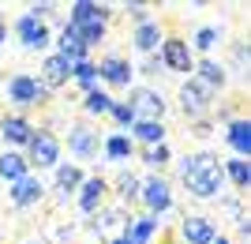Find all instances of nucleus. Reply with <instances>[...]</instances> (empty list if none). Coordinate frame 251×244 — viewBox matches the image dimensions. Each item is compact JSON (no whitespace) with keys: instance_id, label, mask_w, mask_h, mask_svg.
Masks as SVG:
<instances>
[{"instance_id":"nucleus-25","label":"nucleus","mask_w":251,"mask_h":244,"mask_svg":"<svg viewBox=\"0 0 251 244\" xmlns=\"http://www.w3.org/2000/svg\"><path fill=\"white\" fill-rule=\"evenodd\" d=\"M229 177H232V184H236V188H248V184H251L248 162H244V158H232V162H229Z\"/></svg>"},{"instance_id":"nucleus-27","label":"nucleus","mask_w":251,"mask_h":244,"mask_svg":"<svg viewBox=\"0 0 251 244\" xmlns=\"http://www.w3.org/2000/svg\"><path fill=\"white\" fill-rule=\"evenodd\" d=\"M72 72H75V79L83 86H94V79H98V68L90 60H79V64H72Z\"/></svg>"},{"instance_id":"nucleus-16","label":"nucleus","mask_w":251,"mask_h":244,"mask_svg":"<svg viewBox=\"0 0 251 244\" xmlns=\"http://www.w3.org/2000/svg\"><path fill=\"white\" fill-rule=\"evenodd\" d=\"M42 72H45V83H49V86H60L64 79H68V72H72V64H68L60 53H56V56H49V60H45Z\"/></svg>"},{"instance_id":"nucleus-13","label":"nucleus","mask_w":251,"mask_h":244,"mask_svg":"<svg viewBox=\"0 0 251 244\" xmlns=\"http://www.w3.org/2000/svg\"><path fill=\"white\" fill-rule=\"evenodd\" d=\"M42 181H34V177H23V181H15V191H11V199L19 203V207H26V203L42 199Z\"/></svg>"},{"instance_id":"nucleus-6","label":"nucleus","mask_w":251,"mask_h":244,"mask_svg":"<svg viewBox=\"0 0 251 244\" xmlns=\"http://www.w3.org/2000/svg\"><path fill=\"white\" fill-rule=\"evenodd\" d=\"M161 60H165L173 72H191V49H188V42L169 38V42L161 45Z\"/></svg>"},{"instance_id":"nucleus-33","label":"nucleus","mask_w":251,"mask_h":244,"mask_svg":"<svg viewBox=\"0 0 251 244\" xmlns=\"http://www.w3.org/2000/svg\"><path fill=\"white\" fill-rule=\"evenodd\" d=\"M30 11H34V19H38V15H49V11H52V8H49V4H34V8H30Z\"/></svg>"},{"instance_id":"nucleus-28","label":"nucleus","mask_w":251,"mask_h":244,"mask_svg":"<svg viewBox=\"0 0 251 244\" xmlns=\"http://www.w3.org/2000/svg\"><path fill=\"white\" fill-rule=\"evenodd\" d=\"M86 109H90V113H109V109H113V98L101 94V90H90V94H86Z\"/></svg>"},{"instance_id":"nucleus-9","label":"nucleus","mask_w":251,"mask_h":244,"mask_svg":"<svg viewBox=\"0 0 251 244\" xmlns=\"http://www.w3.org/2000/svg\"><path fill=\"white\" fill-rule=\"evenodd\" d=\"M68 143H72V150L75 154H79V158H94L98 154V132H90V128H72V139H68Z\"/></svg>"},{"instance_id":"nucleus-18","label":"nucleus","mask_w":251,"mask_h":244,"mask_svg":"<svg viewBox=\"0 0 251 244\" xmlns=\"http://www.w3.org/2000/svg\"><path fill=\"white\" fill-rule=\"evenodd\" d=\"M105 15H109V8H98V4H86V0H83V4H75V8H72V19H68V23L79 27V23H86V19H105Z\"/></svg>"},{"instance_id":"nucleus-26","label":"nucleus","mask_w":251,"mask_h":244,"mask_svg":"<svg viewBox=\"0 0 251 244\" xmlns=\"http://www.w3.org/2000/svg\"><path fill=\"white\" fill-rule=\"evenodd\" d=\"M79 181H83V173L75 169V165H64V169L56 173V184H60V195H68V191H72V188H75Z\"/></svg>"},{"instance_id":"nucleus-30","label":"nucleus","mask_w":251,"mask_h":244,"mask_svg":"<svg viewBox=\"0 0 251 244\" xmlns=\"http://www.w3.org/2000/svg\"><path fill=\"white\" fill-rule=\"evenodd\" d=\"M214 42H218V30H214V27H202V30L195 34V45H199V49H210Z\"/></svg>"},{"instance_id":"nucleus-22","label":"nucleus","mask_w":251,"mask_h":244,"mask_svg":"<svg viewBox=\"0 0 251 244\" xmlns=\"http://www.w3.org/2000/svg\"><path fill=\"white\" fill-rule=\"evenodd\" d=\"M199 72H202V79H199L202 86H221V83H225V68H221V64H214V60H202Z\"/></svg>"},{"instance_id":"nucleus-32","label":"nucleus","mask_w":251,"mask_h":244,"mask_svg":"<svg viewBox=\"0 0 251 244\" xmlns=\"http://www.w3.org/2000/svg\"><path fill=\"white\" fill-rule=\"evenodd\" d=\"M109 113H113L120 124H131V120H135V109H131V106H113Z\"/></svg>"},{"instance_id":"nucleus-24","label":"nucleus","mask_w":251,"mask_h":244,"mask_svg":"<svg viewBox=\"0 0 251 244\" xmlns=\"http://www.w3.org/2000/svg\"><path fill=\"white\" fill-rule=\"evenodd\" d=\"M135 136L147 139V143H157L161 147V139H165V128L157 124V120H143V124H135Z\"/></svg>"},{"instance_id":"nucleus-10","label":"nucleus","mask_w":251,"mask_h":244,"mask_svg":"<svg viewBox=\"0 0 251 244\" xmlns=\"http://www.w3.org/2000/svg\"><path fill=\"white\" fill-rule=\"evenodd\" d=\"M101 199H105V181H101V177H90V181L83 184V195H79L83 214H94L98 207H101Z\"/></svg>"},{"instance_id":"nucleus-5","label":"nucleus","mask_w":251,"mask_h":244,"mask_svg":"<svg viewBox=\"0 0 251 244\" xmlns=\"http://www.w3.org/2000/svg\"><path fill=\"white\" fill-rule=\"evenodd\" d=\"M15 30H19V38H23L26 49H42V45H49V30H45V23L34 19V15H23V19L15 23Z\"/></svg>"},{"instance_id":"nucleus-20","label":"nucleus","mask_w":251,"mask_h":244,"mask_svg":"<svg viewBox=\"0 0 251 244\" xmlns=\"http://www.w3.org/2000/svg\"><path fill=\"white\" fill-rule=\"evenodd\" d=\"M161 42V30H157V23H143L135 30V45L139 49H154V45Z\"/></svg>"},{"instance_id":"nucleus-23","label":"nucleus","mask_w":251,"mask_h":244,"mask_svg":"<svg viewBox=\"0 0 251 244\" xmlns=\"http://www.w3.org/2000/svg\"><path fill=\"white\" fill-rule=\"evenodd\" d=\"M131 109H147V113H157V117H161L165 102H161V94H154V90H139V98H135Z\"/></svg>"},{"instance_id":"nucleus-31","label":"nucleus","mask_w":251,"mask_h":244,"mask_svg":"<svg viewBox=\"0 0 251 244\" xmlns=\"http://www.w3.org/2000/svg\"><path fill=\"white\" fill-rule=\"evenodd\" d=\"M135 191H139V181L131 177V173H124V177H120V195H124V199H131Z\"/></svg>"},{"instance_id":"nucleus-14","label":"nucleus","mask_w":251,"mask_h":244,"mask_svg":"<svg viewBox=\"0 0 251 244\" xmlns=\"http://www.w3.org/2000/svg\"><path fill=\"white\" fill-rule=\"evenodd\" d=\"M101 75L109 83H116V86H127L131 68H127V60H120V56H109V60H101Z\"/></svg>"},{"instance_id":"nucleus-12","label":"nucleus","mask_w":251,"mask_h":244,"mask_svg":"<svg viewBox=\"0 0 251 244\" xmlns=\"http://www.w3.org/2000/svg\"><path fill=\"white\" fill-rule=\"evenodd\" d=\"M154 229H157L154 218H131V222H127V237H124V244H147L150 237H154Z\"/></svg>"},{"instance_id":"nucleus-34","label":"nucleus","mask_w":251,"mask_h":244,"mask_svg":"<svg viewBox=\"0 0 251 244\" xmlns=\"http://www.w3.org/2000/svg\"><path fill=\"white\" fill-rule=\"evenodd\" d=\"M210 244H229V241H225V237H214V241H210Z\"/></svg>"},{"instance_id":"nucleus-2","label":"nucleus","mask_w":251,"mask_h":244,"mask_svg":"<svg viewBox=\"0 0 251 244\" xmlns=\"http://www.w3.org/2000/svg\"><path fill=\"white\" fill-rule=\"evenodd\" d=\"M8 94H11L15 106H38L45 98V83H38L34 75H15L8 83Z\"/></svg>"},{"instance_id":"nucleus-8","label":"nucleus","mask_w":251,"mask_h":244,"mask_svg":"<svg viewBox=\"0 0 251 244\" xmlns=\"http://www.w3.org/2000/svg\"><path fill=\"white\" fill-rule=\"evenodd\" d=\"M184 241L188 244H210L214 241V222L210 218H184Z\"/></svg>"},{"instance_id":"nucleus-4","label":"nucleus","mask_w":251,"mask_h":244,"mask_svg":"<svg viewBox=\"0 0 251 244\" xmlns=\"http://www.w3.org/2000/svg\"><path fill=\"white\" fill-rule=\"evenodd\" d=\"M56 158H60V143H56V136H49V132L30 136V162H38V165H56Z\"/></svg>"},{"instance_id":"nucleus-17","label":"nucleus","mask_w":251,"mask_h":244,"mask_svg":"<svg viewBox=\"0 0 251 244\" xmlns=\"http://www.w3.org/2000/svg\"><path fill=\"white\" fill-rule=\"evenodd\" d=\"M0 132H4V139H8V143H30V124H26L23 117H8Z\"/></svg>"},{"instance_id":"nucleus-1","label":"nucleus","mask_w":251,"mask_h":244,"mask_svg":"<svg viewBox=\"0 0 251 244\" xmlns=\"http://www.w3.org/2000/svg\"><path fill=\"white\" fill-rule=\"evenodd\" d=\"M180 177L188 181V191L191 195H199V199H214L225 184V169L218 165V158H210V154H195L180 165Z\"/></svg>"},{"instance_id":"nucleus-36","label":"nucleus","mask_w":251,"mask_h":244,"mask_svg":"<svg viewBox=\"0 0 251 244\" xmlns=\"http://www.w3.org/2000/svg\"><path fill=\"white\" fill-rule=\"evenodd\" d=\"M113 244H124V241H113Z\"/></svg>"},{"instance_id":"nucleus-29","label":"nucleus","mask_w":251,"mask_h":244,"mask_svg":"<svg viewBox=\"0 0 251 244\" xmlns=\"http://www.w3.org/2000/svg\"><path fill=\"white\" fill-rule=\"evenodd\" d=\"M165 162H169L165 143H161V147H150V150H147V165H154V169H157V165H165Z\"/></svg>"},{"instance_id":"nucleus-35","label":"nucleus","mask_w":251,"mask_h":244,"mask_svg":"<svg viewBox=\"0 0 251 244\" xmlns=\"http://www.w3.org/2000/svg\"><path fill=\"white\" fill-rule=\"evenodd\" d=\"M0 42H4V19H0Z\"/></svg>"},{"instance_id":"nucleus-19","label":"nucleus","mask_w":251,"mask_h":244,"mask_svg":"<svg viewBox=\"0 0 251 244\" xmlns=\"http://www.w3.org/2000/svg\"><path fill=\"white\" fill-rule=\"evenodd\" d=\"M0 177H8V181H23L26 177V162L19 154H4L0 158Z\"/></svg>"},{"instance_id":"nucleus-7","label":"nucleus","mask_w":251,"mask_h":244,"mask_svg":"<svg viewBox=\"0 0 251 244\" xmlns=\"http://www.w3.org/2000/svg\"><path fill=\"white\" fill-rule=\"evenodd\" d=\"M143 199H147L150 211H169V203H173V195H169V184L165 181H147L143 184Z\"/></svg>"},{"instance_id":"nucleus-3","label":"nucleus","mask_w":251,"mask_h":244,"mask_svg":"<svg viewBox=\"0 0 251 244\" xmlns=\"http://www.w3.org/2000/svg\"><path fill=\"white\" fill-rule=\"evenodd\" d=\"M180 102H184V113H188V117H202L210 109V86H202L199 79H188L184 90H180Z\"/></svg>"},{"instance_id":"nucleus-21","label":"nucleus","mask_w":251,"mask_h":244,"mask_svg":"<svg viewBox=\"0 0 251 244\" xmlns=\"http://www.w3.org/2000/svg\"><path fill=\"white\" fill-rule=\"evenodd\" d=\"M105 154H109L113 162H124L127 154H131V139L127 136H113L109 143H105Z\"/></svg>"},{"instance_id":"nucleus-11","label":"nucleus","mask_w":251,"mask_h":244,"mask_svg":"<svg viewBox=\"0 0 251 244\" xmlns=\"http://www.w3.org/2000/svg\"><path fill=\"white\" fill-rule=\"evenodd\" d=\"M60 56H64L68 64H79V60L86 56V45L79 42V34H75L72 27H64V38H60Z\"/></svg>"},{"instance_id":"nucleus-15","label":"nucleus","mask_w":251,"mask_h":244,"mask_svg":"<svg viewBox=\"0 0 251 244\" xmlns=\"http://www.w3.org/2000/svg\"><path fill=\"white\" fill-rule=\"evenodd\" d=\"M229 143H232V150H236L240 158L251 150V124H248V120H236V124H229Z\"/></svg>"}]
</instances>
